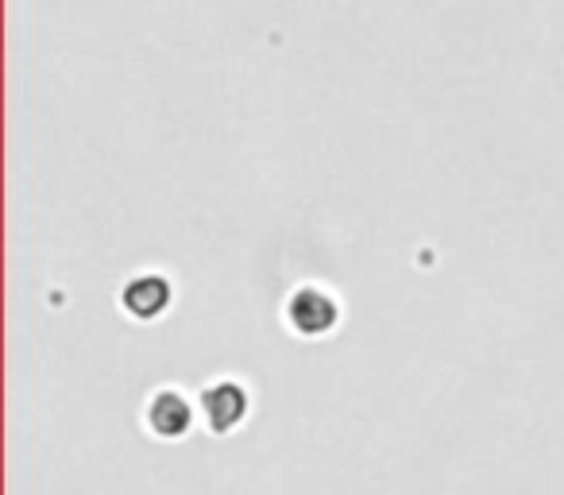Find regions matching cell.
<instances>
[{"label": "cell", "instance_id": "3957f363", "mask_svg": "<svg viewBox=\"0 0 564 495\" xmlns=\"http://www.w3.org/2000/svg\"><path fill=\"white\" fill-rule=\"evenodd\" d=\"M120 302H124V310L135 322H151V318H159L171 306V283H166V276H151V271L148 276H135L120 291Z\"/></svg>", "mask_w": 564, "mask_h": 495}, {"label": "cell", "instance_id": "7a4b0ae2", "mask_svg": "<svg viewBox=\"0 0 564 495\" xmlns=\"http://www.w3.org/2000/svg\"><path fill=\"white\" fill-rule=\"evenodd\" d=\"M202 410H205V422L209 430L228 433L232 426H240V418L248 415V395H243L240 384L225 379V384H213L202 391Z\"/></svg>", "mask_w": 564, "mask_h": 495}, {"label": "cell", "instance_id": "6da1fadb", "mask_svg": "<svg viewBox=\"0 0 564 495\" xmlns=\"http://www.w3.org/2000/svg\"><path fill=\"white\" fill-rule=\"evenodd\" d=\"M337 318H340V306L325 291H317V287H302V291H294L291 302H286V322H291L302 337H322V333H329L333 325H337Z\"/></svg>", "mask_w": 564, "mask_h": 495}, {"label": "cell", "instance_id": "277c9868", "mask_svg": "<svg viewBox=\"0 0 564 495\" xmlns=\"http://www.w3.org/2000/svg\"><path fill=\"white\" fill-rule=\"evenodd\" d=\"M189 422H194V410H189L186 395L178 391H155L148 402V426L159 433V438H182V433L189 430Z\"/></svg>", "mask_w": 564, "mask_h": 495}]
</instances>
